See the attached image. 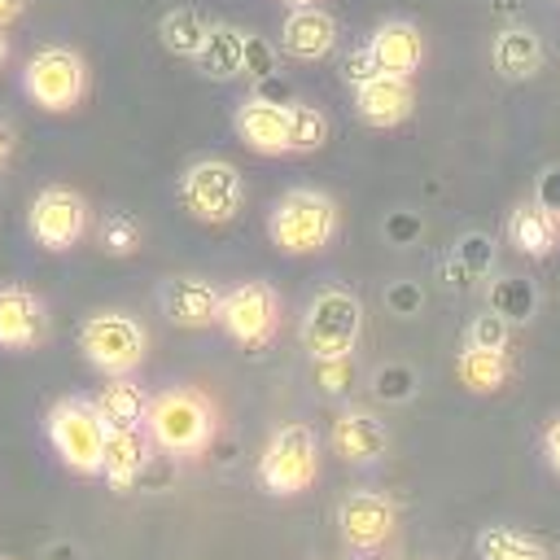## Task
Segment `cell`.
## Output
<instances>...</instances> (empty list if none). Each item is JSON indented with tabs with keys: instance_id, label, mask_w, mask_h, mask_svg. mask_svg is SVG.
Instances as JSON below:
<instances>
[{
	"instance_id": "6da1fadb",
	"label": "cell",
	"mask_w": 560,
	"mask_h": 560,
	"mask_svg": "<svg viewBox=\"0 0 560 560\" xmlns=\"http://www.w3.org/2000/svg\"><path fill=\"white\" fill-rule=\"evenodd\" d=\"M144 429L158 442V451L192 459V455H206L210 442L219 438V407L197 385H171V389L153 394Z\"/></svg>"
},
{
	"instance_id": "7a4b0ae2",
	"label": "cell",
	"mask_w": 560,
	"mask_h": 560,
	"mask_svg": "<svg viewBox=\"0 0 560 560\" xmlns=\"http://www.w3.org/2000/svg\"><path fill=\"white\" fill-rule=\"evenodd\" d=\"M341 232V206L324 188H289L267 210V236L280 254H324Z\"/></svg>"
},
{
	"instance_id": "3957f363",
	"label": "cell",
	"mask_w": 560,
	"mask_h": 560,
	"mask_svg": "<svg viewBox=\"0 0 560 560\" xmlns=\"http://www.w3.org/2000/svg\"><path fill=\"white\" fill-rule=\"evenodd\" d=\"M254 477L271 499L306 494L319 481V438H315V429L302 424V420H289V424L271 429V438L258 451Z\"/></svg>"
},
{
	"instance_id": "277c9868",
	"label": "cell",
	"mask_w": 560,
	"mask_h": 560,
	"mask_svg": "<svg viewBox=\"0 0 560 560\" xmlns=\"http://www.w3.org/2000/svg\"><path fill=\"white\" fill-rule=\"evenodd\" d=\"M363 324H368V315H363L359 293L341 289V284H324V289H315V298L302 311V346L311 359L354 354Z\"/></svg>"
},
{
	"instance_id": "5b68a950",
	"label": "cell",
	"mask_w": 560,
	"mask_h": 560,
	"mask_svg": "<svg viewBox=\"0 0 560 560\" xmlns=\"http://www.w3.org/2000/svg\"><path fill=\"white\" fill-rule=\"evenodd\" d=\"M22 92L44 114H70L88 96V61L70 44H39L22 66Z\"/></svg>"
},
{
	"instance_id": "8992f818",
	"label": "cell",
	"mask_w": 560,
	"mask_h": 560,
	"mask_svg": "<svg viewBox=\"0 0 560 560\" xmlns=\"http://www.w3.org/2000/svg\"><path fill=\"white\" fill-rule=\"evenodd\" d=\"M44 429H48V442H52L57 459H61L70 472H79V477H101L109 424L101 420V411H96L92 398H61V402H52Z\"/></svg>"
},
{
	"instance_id": "52a82bcc",
	"label": "cell",
	"mask_w": 560,
	"mask_h": 560,
	"mask_svg": "<svg viewBox=\"0 0 560 560\" xmlns=\"http://www.w3.org/2000/svg\"><path fill=\"white\" fill-rule=\"evenodd\" d=\"M175 192H179V206L188 210V219L223 228L245 206V175L228 158H197V162L184 166Z\"/></svg>"
},
{
	"instance_id": "ba28073f",
	"label": "cell",
	"mask_w": 560,
	"mask_h": 560,
	"mask_svg": "<svg viewBox=\"0 0 560 560\" xmlns=\"http://www.w3.org/2000/svg\"><path fill=\"white\" fill-rule=\"evenodd\" d=\"M79 350L101 376H131L149 354V332L127 311H92L79 324Z\"/></svg>"
},
{
	"instance_id": "9c48e42d",
	"label": "cell",
	"mask_w": 560,
	"mask_h": 560,
	"mask_svg": "<svg viewBox=\"0 0 560 560\" xmlns=\"http://www.w3.org/2000/svg\"><path fill=\"white\" fill-rule=\"evenodd\" d=\"M88 219H92L88 197L79 188H70V184H48L26 206V228H31L35 245L48 249V254L74 249L88 236Z\"/></svg>"
},
{
	"instance_id": "30bf717a",
	"label": "cell",
	"mask_w": 560,
	"mask_h": 560,
	"mask_svg": "<svg viewBox=\"0 0 560 560\" xmlns=\"http://www.w3.org/2000/svg\"><path fill=\"white\" fill-rule=\"evenodd\" d=\"M280 293L267 280H241L232 289H223V306H219V328L245 346V350H262L276 332H280Z\"/></svg>"
},
{
	"instance_id": "8fae6325",
	"label": "cell",
	"mask_w": 560,
	"mask_h": 560,
	"mask_svg": "<svg viewBox=\"0 0 560 560\" xmlns=\"http://www.w3.org/2000/svg\"><path fill=\"white\" fill-rule=\"evenodd\" d=\"M337 534L359 556L385 551L389 538L398 534V508H394V499L381 494V490H350L337 503Z\"/></svg>"
},
{
	"instance_id": "7c38bea8",
	"label": "cell",
	"mask_w": 560,
	"mask_h": 560,
	"mask_svg": "<svg viewBox=\"0 0 560 560\" xmlns=\"http://www.w3.org/2000/svg\"><path fill=\"white\" fill-rule=\"evenodd\" d=\"M328 446L341 464H354V468H368L376 459L389 455V424L368 411V407H341L332 416V429H328Z\"/></svg>"
},
{
	"instance_id": "4fadbf2b",
	"label": "cell",
	"mask_w": 560,
	"mask_h": 560,
	"mask_svg": "<svg viewBox=\"0 0 560 560\" xmlns=\"http://www.w3.org/2000/svg\"><path fill=\"white\" fill-rule=\"evenodd\" d=\"M158 302H162V315L175 324V328H214L219 324V306H223V289L206 276H166L162 289H158Z\"/></svg>"
},
{
	"instance_id": "5bb4252c",
	"label": "cell",
	"mask_w": 560,
	"mask_h": 560,
	"mask_svg": "<svg viewBox=\"0 0 560 560\" xmlns=\"http://www.w3.org/2000/svg\"><path fill=\"white\" fill-rule=\"evenodd\" d=\"M48 341L44 298L26 284H0V350L22 354Z\"/></svg>"
},
{
	"instance_id": "9a60e30c",
	"label": "cell",
	"mask_w": 560,
	"mask_h": 560,
	"mask_svg": "<svg viewBox=\"0 0 560 560\" xmlns=\"http://www.w3.org/2000/svg\"><path fill=\"white\" fill-rule=\"evenodd\" d=\"M232 127L245 149L262 158L289 153V101H267V96H245L232 114Z\"/></svg>"
},
{
	"instance_id": "2e32d148",
	"label": "cell",
	"mask_w": 560,
	"mask_h": 560,
	"mask_svg": "<svg viewBox=\"0 0 560 560\" xmlns=\"http://www.w3.org/2000/svg\"><path fill=\"white\" fill-rule=\"evenodd\" d=\"M337 48V18L319 4H293L280 22V52L293 61H324Z\"/></svg>"
},
{
	"instance_id": "e0dca14e",
	"label": "cell",
	"mask_w": 560,
	"mask_h": 560,
	"mask_svg": "<svg viewBox=\"0 0 560 560\" xmlns=\"http://www.w3.org/2000/svg\"><path fill=\"white\" fill-rule=\"evenodd\" d=\"M411 109H416V88L402 74H385L381 70L376 79L354 88V114H359V122H368L376 131H389V127L407 122Z\"/></svg>"
},
{
	"instance_id": "ac0fdd59",
	"label": "cell",
	"mask_w": 560,
	"mask_h": 560,
	"mask_svg": "<svg viewBox=\"0 0 560 560\" xmlns=\"http://www.w3.org/2000/svg\"><path fill=\"white\" fill-rule=\"evenodd\" d=\"M368 48H372V57H376V66L385 74H402V79H411L420 70V61H424V35L407 18H389V22L372 26Z\"/></svg>"
},
{
	"instance_id": "d6986e66",
	"label": "cell",
	"mask_w": 560,
	"mask_h": 560,
	"mask_svg": "<svg viewBox=\"0 0 560 560\" xmlns=\"http://www.w3.org/2000/svg\"><path fill=\"white\" fill-rule=\"evenodd\" d=\"M153 451H158V442L149 438V429H109L101 477L114 490H131L144 477V468L153 464Z\"/></svg>"
},
{
	"instance_id": "ffe728a7",
	"label": "cell",
	"mask_w": 560,
	"mask_h": 560,
	"mask_svg": "<svg viewBox=\"0 0 560 560\" xmlns=\"http://www.w3.org/2000/svg\"><path fill=\"white\" fill-rule=\"evenodd\" d=\"M508 241H512L516 254H525V258H547V254L560 245V214L547 210L538 197H534V201H521V206L508 214Z\"/></svg>"
},
{
	"instance_id": "44dd1931",
	"label": "cell",
	"mask_w": 560,
	"mask_h": 560,
	"mask_svg": "<svg viewBox=\"0 0 560 560\" xmlns=\"http://www.w3.org/2000/svg\"><path fill=\"white\" fill-rule=\"evenodd\" d=\"M490 61H494V70H499L503 79H534V74L542 70V61H547V48H542V39H538L529 26L512 22V26H503V31L494 35Z\"/></svg>"
},
{
	"instance_id": "7402d4cb",
	"label": "cell",
	"mask_w": 560,
	"mask_h": 560,
	"mask_svg": "<svg viewBox=\"0 0 560 560\" xmlns=\"http://www.w3.org/2000/svg\"><path fill=\"white\" fill-rule=\"evenodd\" d=\"M96 411H101V420L109 424V429H144V420H149V394H144V385L136 381V376H109L101 389H96Z\"/></svg>"
},
{
	"instance_id": "603a6c76",
	"label": "cell",
	"mask_w": 560,
	"mask_h": 560,
	"mask_svg": "<svg viewBox=\"0 0 560 560\" xmlns=\"http://www.w3.org/2000/svg\"><path fill=\"white\" fill-rule=\"evenodd\" d=\"M455 381L468 389V394H499L508 381H512V359L508 350H477V346H464L455 354Z\"/></svg>"
},
{
	"instance_id": "cb8c5ba5",
	"label": "cell",
	"mask_w": 560,
	"mask_h": 560,
	"mask_svg": "<svg viewBox=\"0 0 560 560\" xmlns=\"http://www.w3.org/2000/svg\"><path fill=\"white\" fill-rule=\"evenodd\" d=\"M210 31H214V22H210L201 9H192V4L166 9L162 22H158V39H162V48L175 52V57H188V61H197V52L206 48Z\"/></svg>"
},
{
	"instance_id": "d4e9b609",
	"label": "cell",
	"mask_w": 560,
	"mask_h": 560,
	"mask_svg": "<svg viewBox=\"0 0 560 560\" xmlns=\"http://www.w3.org/2000/svg\"><path fill=\"white\" fill-rule=\"evenodd\" d=\"M197 70H201L206 79H219V83L236 79V74L245 70V31L232 26V22H214L206 48L197 52Z\"/></svg>"
},
{
	"instance_id": "484cf974",
	"label": "cell",
	"mask_w": 560,
	"mask_h": 560,
	"mask_svg": "<svg viewBox=\"0 0 560 560\" xmlns=\"http://www.w3.org/2000/svg\"><path fill=\"white\" fill-rule=\"evenodd\" d=\"M477 556L481 560H547V547L534 534H521L512 525H486L477 534Z\"/></svg>"
},
{
	"instance_id": "4316f807",
	"label": "cell",
	"mask_w": 560,
	"mask_h": 560,
	"mask_svg": "<svg viewBox=\"0 0 560 560\" xmlns=\"http://www.w3.org/2000/svg\"><path fill=\"white\" fill-rule=\"evenodd\" d=\"M96 245L109 258H131L144 249V223L131 210H105L96 223Z\"/></svg>"
},
{
	"instance_id": "83f0119b",
	"label": "cell",
	"mask_w": 560,
	"mask_h": 560,
	"mask_svg": "<svg viewBox=\"0 0 560 560\" xmlns=\"http://www.w3.org/2000/svg\"><path fill=\"white\" fill-rule=\"evenodd\" d=\"M328 114L311 101H289V153H319L328 144Z\"/></svg>"
},
{
	"instance_id": "f1b7e54d",
	"label": "cell",
	"mask_w": 560,
	"mask_h": 560,
	"mask_svg": "<svg viewBox=\"0 0 560 560\" xmlns=\"http://www.w3.org/2000/svg\"><path fill=\"white\" fill-rule=\"evenodd\" d=\"M490 262H494V241H490V236H481V232H472V236H464V241L455 245L451 276H459V284H472L477 276H486V271H490Z\"/></svg>"
},
{
	"instance_id": "f546056e",
	"label": "cell",
	"mask_w": 560,
	"mask_h": 560,
	"mask_svg": "<svg viewBox=\"0 0 560 560\" xmlns=\"http://www.w3.org/2000/svg\"><path fill=\"white\" fill-rule=\"evenodd\" d=\"M464 346H477V350H508V346H512V319L499 315V311L472 315L468 328H464Z\"/></svg>"
},
{
	"instance_id": "4dcf8cb0",
	"label": "cell",
	"mask_w": 560,
	"mask_h": 560,
	"mask_svg": "<svg viewBox=\"0 0 560 560\" xmlns=\"http://www.w3.org/2000/svg\"><path fill=\"white\" fill-rule=\"evenodd\" d=\"M490 311L508 315V319H529L534 311V289L525 280H503L490 289Z\"/></svg>"
},
{
	"instance_id": "1f68e13d",
	"label": "cell",
	"mask_w": 560,
	"mask_h": 560,
	"mask_svg": "<svg viewBox=\"0 0 560 560\" xmlns=\"http://www.w3.org/2000/svg\"><path fill=\"white\" fill-rule=\"evenodd\" d=\"M241 74L254 79L258 88L271 83V74H276V44L262 39V35H254V31H245V70Z\"/></svg>"
},
{
	"instance_id": "d6a6232c",
	"label": "cell",
	"mask_w": 560,
	"mask_h": 560,
	"mask_svg": "<svg viewBox=\"0 0 560 560\" xmlns=\"http://www.w3.org/2000/svg\"><path fill=\"white\" fill-rule=\"evenodd\" d=\"M315 381L324 394H346L354 385V354L341 359H315Z\"/></svg>"
},
{
	"instance_id": "836d02e7",
	"label": "cell",
	"mask_w": 560,
	"mask_h": 560,
	"mask_svg": "<svg viewBox=\"0 0 560 560\" xmlns=\"http://www.w3.org/2000/svg\"><path fill=\"white\" fill-rule=\"evenodd\" d=\"M381 74V66H376V57H372V48H368V39L363 44H354L346 57H341V79L350 83V88H363L368 79H376Z\"/></svg>"
},
{
	"instance_id": "e575fe53",
	"label": "cell",
	"mask_w": 560,
	"mask_h": 560,
	"mask_svg": "<svg viewBox=\"0 0 560 560\" xmlns=\"http://www.w3.org/2000/svg\"><path fill=\"white\" fill-rule=\"evenodd\" d=\"M376 394L381 398H407L411 394V372L407 368H389L376 376Z\"/></svg>"
},
{
	"instance_id": "d590c367",
	"label": "cell",
	"mask_w": 560,
	"mask_h": 560,
	"mask_svg": "<svg viewBox=\"0 0 560 560\" xmlns=\"http://www.w3.org/2000/svg\"><path fill=\"white\" fill-rule=\"evenodd\" d=\"M542 455H547V464L560 472V416L542 429Z\"/></svg>"
},
{
	"instance_id": "8d00e7d4",
	"label": "cell",
	"mask_w": 560,
	"mask_h": 560,
	"mask_svg": "<svg viewBox=\"0 0 560 560\" xmlns=\"http://www.w3.org/2000/svg\"><path fill=\"white\" fill-rule=\"evenodd\" d=\"M385 298H389V306H394V311H398V315H407V311H411V306H416V302H420V293H416V289H411V284H398V289H389V293H385Z\"/></svg>"
},
{
	"instance_id": "74e56055",
	"label": "cell",
	"mask_w": 560,
	"mask_h": 560,
	"mask_svg": "<svg viewBox=\"0 0 560 560\" xmlns=\"http://www.w3.org/2000/svg\"><path fill=\"white\" fill-rule=\"evenodd\" d=\"M44 560H79V547L66 542V538H61V542H48V547H44Z\"/></svg>"
},
{
	"instance_id": "f35d334b",
	"label": "cell",
	"mask_w": 560,
	"mask_h": 560,
	"mask_svg": "<svg viewBox=\"0 0 560 560\" xmlns=\"http://www.w3.org/2000/svg\"><path fill=\"white\" fill-rule=\"evenodd\" d=\"M13 144H18V136H13V127H9V118H0V166L9 162V153H13Z\"/></svg>"
},
{
	"instance_id": "ab89813d",
	"label": "cell",
	"mask_w": 560,
	"mask_h": 560,
	"mask_svg": "<svg viewBox=\"0 0 560 560\" xmlns=\"http://www.w3.org/2000/svg\"><path fill=\"white\" fill-rule=\"evenodd\" d=\"M26 13V0H0V26H9V22H18Z\"/></svg>"
},
{
	"instance_id": "60d3db41",
	"label": "cell",
	"mask_w": 560,
	"mask_h": 560,
	"mask_svg": "<svg viewBox=\"0 0 560 560\" xmlns=\"http://www.w3.org/2000/svg\"><path fill=\"white\" fill-rule=\"evenodd\" d=\"M494 13H516V0H494Z\"/></svg>"
},
{
	"instance_id": "b9f144b4",
	"label": "cell",
	"mask_w": 560,
	"mask_h": 560,
	"mask_svg": "<svg viewBox=\"0 0 560 560\" xmlns=\"http://www.w3.org/2000/svg\"><path fill=\"white\" fill-rule=\"evenodd\" d=\"M9 61V35H4V26H0V66Z\"/></svg>"
},
{
	"instance_id": "7bdbcfd3",
	"label": "cell",
	"mask_w": 560,
	"mask_h": 560,
	"mask_svg": "<svg viewBox=\"0 0 560 560\" xmlns=\"http://www.w3.org/2000/svg\"><path fill=\"white\" fill-rule=\"evenodd\" d=\"M289 4H315V0H289Z\"/></svg>"
},
{
	"instance_id": "ee69618b",
	"label": "cell",
	"mask_w": 560,
	"mask_h": 560,
	"mask_svg": "<svg viewBox=\"0 0 560 560\" xmlns=\"http://www.w3.org/2000/svg\"><path fill=\"white\" fill-rule=\"evenodd\" d=\"M0 560H18V556H0Z\"/></svg>"
}]
</instances>
